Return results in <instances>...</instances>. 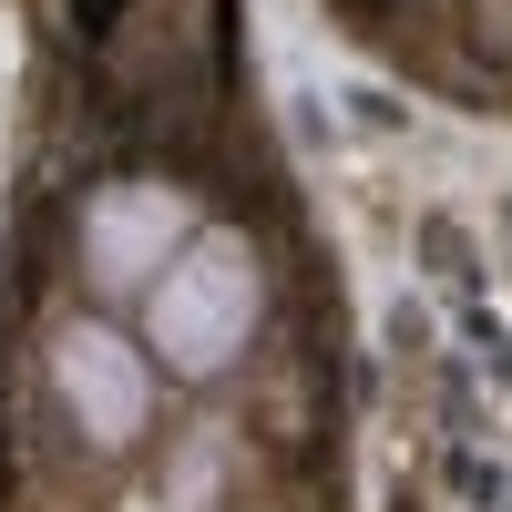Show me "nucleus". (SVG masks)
<instances>
[{"mask_svg": "<svg viewBox=\"0 0 512 512\" xmlns=\"http://www.w3.org/2000/svg\"><path fill=\"white\" fill-rule=\"evenodd\" d=\"M267 328V267L236 226H195V246L144 287V359L164 379H226Z\"/></svg>", "mask_w": 512, "mask_h": 512, "instance_id": "nucleus-1", "label": "nucleus"}, {"mask_svg": "<svg viewBox=\"0 0 512 512\" xmlns=\"http://www.w3.org/2000/svg\"><path fill=\"white\" fill-rule=\"evenodd\" d=\"M195 195L185 185H164V175H113L82 195V216H72V267L93 297H134L144 308V287L175 267V256L195 246Z\"/></svg>", "mask_w": 512, "mask_h": 512, "instance_id": "nucleus-3", "label": "nucleus"}, {"mask_svg": "<svg viewBox=\"0 0 512 512\" xmlns=\"http://www.w3.org/2000/svg\"><path fill=\"white\" fill-rule=\"evenodd\" d=\"M41 379H52V410L72 420L82 451H144L154 410H164V369L144 359L134 328L113 318H62L41 338Z\"/></svg>", "mask_w": 512, "mask_h": 512, "instance_id": "nucleus-2", "label": "nucleus"}]
</instances>
